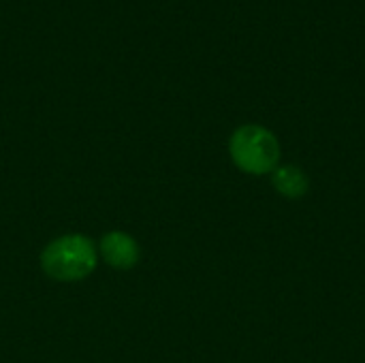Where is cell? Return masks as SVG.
<instances>
[{"label":"cell","instance_id":"cell-1","mask_svg":"<svg viewBox=\"0 0 365 363\" xmlns=\"http://www.w3.org/2000/svg\"><path fill=\"white\" fill-rule=\"evenodd\" d=\"M96 248L90 237L71 233L53 240L41 252L43 272L60 282L83 280L96 270Z\"/></svg>","mask_w":365,"mask_h":363},{"label":"cell","instance_id":"cell-2","mask_svg":"<svg viewBox=\"0 0 365 363\" xmlns=\"http://www.w3.org/2000/svg\"><path fill=\"white\" fill-rule=\"evenodd\" d=\"M229 152L237 169L250 175L272 173L280 160V143L272 131L259 124L240 126L229 141Z\"/></svg>","mask_w":365,"mask_h":363},{"label":"cell","instance_id":"cell-3","mask_svg":"<svg viewBox=\"0 0 365 363\" xmlns=\"http://www.w3.org/2000/svg\"><path fill=\"white\" fill-rule=\"evenodd\" d=\"M101 255L105 263L115 270H130L139 261V246L137 242L124 231H109L101 240Z\"/></svg>","mask_w":365,"mask_h":363},{"label":"cell","instance_id":"cell-4","mask_svg":"<svg viewBox=\"0 0 365 363\" xmlns=\"http://www.w3.org/2000/svg\"><path fill=\"white\" fill-rule=\"evenodd\" d=\"M272 184L276 193L287 199H299L308 193V178L295 165H278L272 171Z\"/></svg>","mask_w":365,"mask_h":363}]
</instances>
